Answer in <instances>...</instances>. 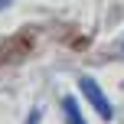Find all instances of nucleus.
<instances>
[{
    "label": "nucleus",
    "mask_w": 124,
    "mask_h": 124,
    "mask_svg": "<svg viewBox=\"0 0 124 124\" xmlns=\"http://www.w3.org/2000/svg\"><path fill=\"white\" fill-rule=\"evenodd\" d=\"M78 88H82V95L88 98V105H92V108H95V111H98V114H101L105 121H111V114H114V111H111V105H108L105 92L98 88V82L85 75V78H78Z\"/></svg>",
    "instance_id": "f257e3e1"
},
{
    "label": "nucleus",
    "mask_w": 124,
    "mask_h": 124,
    "mask_svg": "<svg viewBox=\"0 0 124 124\" xmlns=\"http://www.w3.org/2000/svg\"><path fill=\"white\" fill-rule=\"evenodd\" d=\"M62 114H65L69 124H85V121H82V111H78V101H75V98H62Z\"/></svg>",
    "instance_id": "f03ea898"
},
{
    "label": "nucleus",
    "mask_w": 124,
    "mask_h": 124,
    "mask_svg": "<svg viewBox=\"0 0 124 124\" xmlns=\"http://www.w3.org/2000/svg\"><path fill=\"white\" fill-rule=\"evenodd\" d=\"M13 3V0H0V10H3V7H10Z\"/></svg>",
    "instance_id": "7ed1b4c3"
}]
</instances>
